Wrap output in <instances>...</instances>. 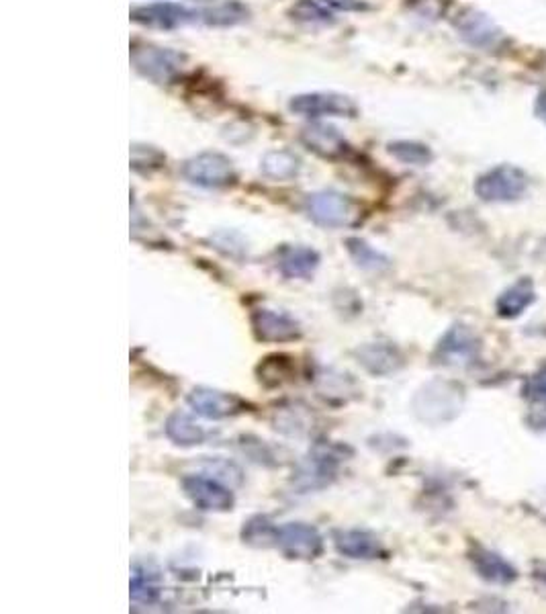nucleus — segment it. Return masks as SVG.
Returning a JSON list of instances; mask_svg holds the SVG:
<instances>
[{"label":"nucleus","mask_w":546,"mask_h":614,"mask_svg":"<svg viewBox=\"0 0 546 614\" xmlns=\"http://www.w3.org/2000/svg\"><path fill=\"white\" fill-rule=\"evenodd\" d=\"M277 531H279V526L272 522L268 516L256 514V516H252V518H248L244 522V526H242V541L248 547L268 549V547H275Z\"/></svg>","instance_id":"a878e982"},{"label":"nucleus","mask_w":546,"mask_h":614,"mask_svg":"<svg viewBox=\"0 0 546 614\" xmlns=\"http://www.w3.org/2000/svg\"><path fill=\"white\" fill-rule=\"evenodd\" d=\"M320 262V252L303 244H287L277 252V271L289 281L309 279L320 267Z\"/></svg>","instance_id":"f3484780"},{"label":"nucleus","mask_w":546,"mask_h":614,"mask_svg":"<svg viewBox=\"0 0 546 614\" xmlns=\"http://www.w3.org/2000/svg\"><path fill=\"white\" fill-rule=\"evenodd\" d=\"M354 359L364 371L375 377L393 375L405 365V357L401 350L395 344L383 342V340L360 344L354 350Z\"/></svg>","instance_id":"2eb2a0df"},{"label":"nucleus","mask_w":546,"mask_h":614,"mask_svg":"<svg viewBox=\"0 0 546 614\" xmlns=\"http://www.w3.org/2000/svg\"><path fill=\"white\" fill-rule=\"evenodd\" d=\"M197 21L213 27H232L244 23L250 15L248 7H244L238 0H203L195 5Z\"/></svg>","instance_id":"aec40b11"},{"label":"nucleus","mask_w":546,"mask_h":614,"mask_svg":"<svg viewBox=\"0 0 546 614\" xmlns=\"http://www.w3.org/2000/svg\"><path fill=\"white\" fill-rule=\"evenodd\" d=\"M469 559L481 580L493 586H510L518 580V569L497 551H491L481 545H473Z\"/></svg>","instance_id":"dca6fc26"},{"label":"nucleus","mask_w":546,"mask_h":614,"mask_svg":"<svg viewBox=\"0 0 546 614\" xmlns=\"http://www.w3.org/2000/svg\"><path fill=\"white\" fill-rule=\"evenodd\" d=\"M389 154L403 164L426 166L432 162V150L418 142H393L389 144Z\"/></svg>","instance_id":"bb28decb"},{"label":"nucleus","mask_w":546,"mask_h":614,"mask_svg":"<svg viewBox=\"0 0 546 614\" xmlns=\"http://www.w3.org/2000/svg\"><path fill=\"white\" fill-rule=\"evenodd\" d=\"M291 113L309 117V119H322V117H356L358 107L352 99L338 95V93H305L297 95L289 103Z\"/></svg>","instance_id":"9d476101"},{"label":"nucleus","mask_w":546,"mask_h":614,"mask_svg":"<svg viewBox=\"0 0 546 614\" xmlns=\"http://www.w3.org/2000/svg\"><path fill=\"white\" fill-rule=\"evenodd\" d=\"M317 391H320V396H324L326 400L338 396L342 400H346L348 393H354V381L348 379V375L336 373V371H328L324 375H320L317 379Z\"/></svg>","instance_id":"c85d7f7f"},{"label":"nucleus","mask_w":546,"mask_h":614,"mask_svg":"<svg viewBox=\"0 0 546 614\" xmlns=\"http://www.w3.org/2000/svg\"><path fill=\"white\" fill-rule=\"evenodd\" d=\"M532 578L546 588V559H536L532 565Z\"/></svg>","instance_id":"f704fd0d"},{"label":"nucleus","mask_w":546,"mask_h":614,"mask_svg":"<svg viewBox=\"0 0 546 614\" xmlns=\"http://www.w3.org/2000/svg\"><path fill=\"white\" fill-rule=\"evenodd\" d=\"M536 113H538V117H540L542 121H546V93H542V95L538 97V101H536Z\"/></svg>","instance_id":"c9c22d12"},{"label":"nucleus","mask_w":546,"mask_h":614,"mask_svg":"<svg viewBox=\"0 0 546 614\" xmlns=\"http://www.w3.org/2000/svg\"><path fill=\"white\" fill-rule=\"evenodd\" d=\"M342 459L340 447L326 443L315 445L293 473V494H311L332 486L338 477Z\"/></svg>","instance_id":"f03ea898"},{"label":"nucleus","mask_w":546,"mask_h":614,"mask_svg":"<svg viewBox=\"0 0 546 614\" xmlns=\"http://www.w3.org/2000/svg\"><path fill=\"white\" fill-rule=\"evenodd\" d=\"M252 332L256 340L260 342H272V344H283V342H293L301 338V324L287 312H277V310H254L250 316Z\"/></svg>","instance_id":"f8f14e48"},{"label":"nucleus","mask_w":546,"mask_h":614,"mask_svg":"<svg viewBox=\"0 0 546 614\" xmlns=\"http://www.w3.org/2000/svg\"><path fill=\"white\" fill-rule=\"evenodd\" d=\"M182 177L201 189H223L236 181L234 162L219 152H201L182 164Z\"/></svg>","instance_id":"0eeeda50"},{"label":"nucleus","mask_w":546,"mask_h":614,"mask_svg":"<svg viewBox=\"0 0 546 614\" xmlns=\"http://www.w3.org/2000/svg\"><path fill=\"white\" fill-rule=\"evenodd\" d=\"M131 64L142 76L164 84L174 80L182 66H185V56L158 46H135L131 52Z\"/></svg>","instance_id":"1a4fd4ad"},{"label":"nucleus","mask_w":546,"mask_h":614,"mask_svg":"<svg viewBox=\"0 0 546 614\" xmlns=\"http://www.w3.org/2000/svg\"><path fill=\"white\" fill-rule=\"evenodd\" d=\"M301 170V160L289 150H272L260 162V172L270 181H291Z\"/></svg>","instance_id":"393cba45"},{"label":"nucleus","mask_w":546,"mask_h":614,"mask_svg":"<svg viewBox=\"0 0 546 614\" xmlns=\"http://www.w3.org/2000/svg\"><path fill=\"white\" fill-rule=\"evenodd\" d=\"M275 428L289 436H303L309 430V418L297 406L281 408L275 416Z\"/></svg>","instance_id":"c756f323"},{"label":"nucleus","mask_w":546,"mask_h":614,"mask_svg":"<svg viewBox=\"0 0 546 614\" xmlns=\"http://www.w3.org/2000/svg\"><path fill=\"white\" fill-rule=\"evenodd\" d=\"M524 393L526 398L534 404H540L546 408V369L534 373L528 381H526V387H524Z\"/></svg>","instance_id":"473e14b6"},{"label":"nucleus","mask_w":546,"mask_h":614,"mask_svg":"<svg viewBox=\"0 0 546 614\" xmlns=\"http://www.w3.org/2000/svg\"><path fill=\"white\" fill-rule=\"evenodd\" d=\"M275 549L293 561H313L324 553V537L309 522H287L279 526Z\"/></svg>","instance_id":"6e6552de"},{"label":"nucleus","mask_w":546,"mask_h":614,"mask_svg":"<svg viewBox=\"0 0 546 614\" xmlns=\"http://www.w3.org/2000/svg\"><path fill=\"white\" fill-rule=\"evenodd\" d=\"M465 389L446 379H434L422 385L412 400V410L418 420L438 426L452 422L463 412Z\"/></svg>","instance_id":"f257e3e1"},{"label":"nucleus","mask_w":546,"mask_h":614,"mask_svg":"<svg viewBox=\"0 0 546 614\" xmlns=\"http://www.w3.org/2000/svg\"><path fill=\"white\" fill-rule=\"evenodd\" d=\"M131 21L150 29L170 31L187 23H197V11L195 7L178 3H154V5L135 7L131 11Z\"/></svg>","instance_id":"ddd939ff"},{"label":"nucleus","mask_w":546,"mask_h":614,"mask_svg":"<svg viewBox=\"0 0 546 614\" xmlns=\"http://www.w3.org/2000/svg\"><path fill=\"white\" fill-rule=\"evenodd\" d=\"M211 242L225 256L240 258L246 252V242H244V238L238 232H230V230L217 232V234L211 236Z\"/></svg>","instance_id":"7c9ffc66"},{"label":"nucleus","mask_w":546,"mask_h":614,"mask_svg":"<svg viewBox=\"0 0 546 614\" xmlns=\"http://www.w3.org/2000/svg\"><path fill=\"white\" fill-rule=\"evenodd\" d=\"M481 357V338L467 324H452L438 340L432 361L440 367L463 369L477 363Z\"/></svg>","instance_id":"7ed1b4c3"},{"label":"nucleus","mask_w":546,"mask_h":614,"mask_svg":"<svg viewBox=\"0 0 546 614\" xmlns=\"http://www.w3.org/2000/svg\"><path fill=\"white\" fill-rule=\"evenodd\" d=\"M189 408L205 420H223L246 410V402L234 393L213 387H195L187 396Z\"/></svg>","instance_id":"9b49d317"},{"label":"nucleus","mask_w":546,"mask_h":614,"mask_svg":"<svg viewBox=\"0 0 546 614\" xmlns=\"http://www.w3.org/2000/svg\"><path fill=\"white\" fill-rule=\"evenodd\" d=\"M207 473L221 479L223 484H230V486H240L242 484V471L238 465L230 463V461H223V459H213V463L207 467Z\"/></svg>","instance_id":"2f4dec72"},{"label":"nucleus","mask_w":546,"mask_h":614,"mask_svg":"<svg viewBox=\"0 0 546 614\" xmlns=\"http://www.w3.org/2000/svg\"><path fill=\"white\" fill-rule=\"evenodd\" d=\"M301 142L315 154H320L324 158H338L346 152L348 144L344 140V136L336 127L317 123V125H309L303 129L301 134Z\"/></svg>","instance_id":"4be33fe9"},{"label":"nucleus","mask_w":546,"mask_h":614,"mask_svg":"<svg viewBox=\"0 0 546 614\" xmlns=\"http://www.w3.org/2000/svg\"><path fill=\"white\" fill-rule=\"evenodd\" d=\"M528 191L526 172L502 164L487 170L475 181V195L485 203H514Z\"/></svg>","instance_id":"20e7f679"},{"label":"nucleus","mask_w":546,"mask_h":614,"mask_svg":"<svg viewBox=\"0 0 546 614\" xmlns=\"http://www.w3.org/2000/svg\"><path fill=\"white\" fill-rule=\"evenodd\" d=\"M305 213L322 228H348L356 222V203L338 191H317L305 199Z\"/></svg>","instance_id":"423d86ee"},{"label":"nucleus","mask_w":546,"mask_h":614,"mask_svg":"<svg viewBox=\"0 0 546 614\" xmlns=\"http://www.w3.org/2000/svg\"><path fill=\"white\" fill-rule=\"evenodd\" d=\"M346 250H348L350 258L354 260V265L362 271L383 273L391 267L389 256L383 254L381 250H377L375 246H371L367 240H362V238H348Z\"/></svg>","instance_id":"b1692460"},{"label":"nucleus","mask_w":546,"mask_h":614,"mask_svg":"<svg viewBox=\"0 0 546 614\" xmlns=\"http://www.w3.org/2000/svg\"><path fill=\"white\" fill-rule=\"evenodd\" d=\"M162 596V572L152 561H138L131 567L129 598L135 604L152 606Z\"/></svg>","instance_id":"a211bd4d"},{"label":"nucleus","mask_w":546,"mask_h":614,"mask_svg":"<svg viewBox=\"0 0 546 614\" xmlns=\"http://www.w3.org/2000/svg\"><path fill=\"white\" fill-rule=\"evenodd\" d=\"M536 301V289L532 279L522 277L514 285H510L495 301V312L504 320L520 318L528 307Z\"/></svg>","instance_id":"412c9836"},{"label":"nucleus","mask_w":546,"mask_h":614,"mask_svg":"<svg viewBox=\"0 0 546 614\" xmlns=\"http://www.w3.org/2000/svg\"><path fill=\"white\" fill-rule=\"evenodd\" d=\"M334 547L346 559L375 561L385 559L387 549L381 537L369 529H342L334 533Z\"/></svg>","instance_id":"4468645a"},{"label":"nucleus","mask_w":546,"mask_h":614,"mask_svg":"<svg viewBox=\"0 0 546 614\" xmlns=\"http://www.w3.org/2000/svg\"><path fill=\"white\" fill-rule=\"evenodd\" d=\"M322 3H324L328 9L346 11V13H352V11H362V9H364V3H362V0H322Z\"/></svg>","instance_id":"72a5a7b5"},{"label":"nucleus","mask_w":546,"mask_h":614,"mask_svg":"<svg viewBox=\"0 0 546 614\" xmlns=\"http://www.w3.org/2000/svg\"><path fill=\"white\" fill-rule=\"evenodd\" d=\"M182 492L201 512H230L234 510L236 496L232 488L209 473H191L180 481Z\"/></svg>","instance_id":"39448f33"},{"label":"nucleus","mask_w":546,"mask_h":614,"mask_svg":"<svg viewBox=\"0 0 546 614\" xmlns=\"http://www.w3.org/2000/svg\"><path fill=\"white\" fill-rule=\"evenodd\" d=\"M457 29L465 41L475 48H495L502 41V31L483 13L475 9H467L457 17Z\"/></svg>","instance_id":"6ab92c4d"},{"label":"nucleus","mask_w":546,"mask_h":614,"mask_svg":"<svg viewBox=\"0 0 546 614\" xmlns=\"http://www.w3.org/2000/svg\"><path fill=\"white\" fill-rule=\"evenodd\" d=\"M291 17L299 23H332L334 15L332 11L322 3V0H299V3L291 9Z\"/></svg>","instance_id":"cd10ccee"},{"label":"nucleus","mask_w":546,"mask_h":614,"mask_svg":"<svg viewBox=\"0 0 546 614\" xmlns=\"http://www.w3.org/2000/svg\"><path fill=\"white\" fill-rule=\"evenodd\" d=\"M164 432L168 436V441L176 447H182V449H191V447H199L205 443L207 438V432L201 424H197L187 412H172L168 418H166V424H164Z\"/></svg>","instance_id":"5701e85b"}]
</instances>
